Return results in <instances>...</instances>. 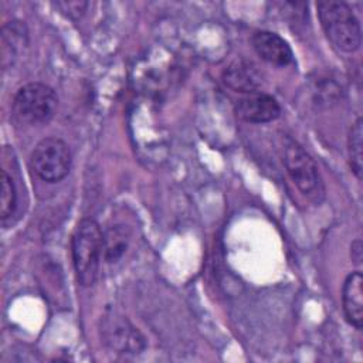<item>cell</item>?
I'll use <instances>...</instances> for the list:
<instances>
[{"mask_svg":"<svg viewBox=\"0 0 363 363\" xmlns=\"http://www.w3.org/2000/svg\"><path fill=\"white\" fill-rule=\"evenodd\" d=\"M28 44V31L23 21L13 20L3 26L1 31V57L3 65L13 64V61L18 57V54Z\"/></svg>","mask_w":363,"mask_h":363,"instance_id":"10","label":"cell"},{"mask_svg":"<svg viewBox=\"0 0 363 363\" xmlns=\"http://www.w3.org/2000/svg\"><path fill=\"white\" fill-rule=\"evenodd\" d=\"M102 241L104 233L92 218H82L72 233V264L77 279L82 286H91L96 281L102 258Z\"/></svg>","mask_w":363,"mask_h":363,"instance_id":"2","label":"cell"},{"mask_svg":"<svg viewBox=\"0 0 363 363\" xmlns=\"http://www.w3.org/2000/svg\"><path fill=\"white\" fill-rule=\"evenodd\" d=\"M251 44L257 55L272 65L285 67L294 61L289 44L277 33L267 30L255 31L251 37Z\"/></svg>","mask_w":363,"mask_h":363,"instance_id":"8","label":"cell"},{"mask_svg":"<svg viewBox=\"0 0 363 363\" xmlns=\"http://www.w3.org/2000/svg\"><path fill=\"white\" fill-rule=\"evenodd\" d=\"M58 108L55 91L43 82H28L20 86L13 99V115L24 125L50 122Z\"/></svg>","mask_w":363,"mask_h":363,"instance_id":"3","label":"cell"},{"mask_svg":"<svg viewBox=\"0 0 363 363\" xmlns=\"http://www.w3.org/2000/svg\"><path fill=\"white\" fill-rule=\"evenodd\" d=\"M342 305L346 320L360 330L363 328V277L360 271L346 277L342 288Z\"/></svg>","mask_w":363,"mask_h":363,"instance_id":"9","label":"cell"},{"mask_svg":"<svg viewBox=\"0 0 363 363\" xmlns=\"http://www.w3.org/2000/svg\"><path fill=\"white\" fill-rule=\"evenodd\" d=\"M71 152L60 138H44L33 149L30 164L34 173L47 183L61 182L71 170Z\"/></svg>","mask_w":363,"mask_h":363,"instance_id":"5","label":"cell"},{"mask_svg":"<svg viewBox=\"0 0 363 363\" xmlns=\"http://www.w3.org/2000/svg\"><path fill=\"white\" fill-rule=\"evenodd\" d=\"M1 194H0V216L1 220L6 221L16 210L17 204V190L14 186V182L11 176L6 172V169L1 170Z\"/></svg>","mask_w":363,"mask_h":363,"instance_id":"14","label":"cell"},{"mask_svg":"<svg viewBox=\"0 0 363 363\" xmlns=\"http://www.w3.org/2000/svg\"><path fill=\"white\" fill-rule=\"evenodd\" d=\"M130 241V233L126 225L115 224L104 233L102 258L108 264L118 262L126 252Z\"/></svg>","mask_w":363,"mask_h":363,"instance_id":"12","label":"cell"},{"mask_svg":"<svg viewBox=\"0 0 363 363\" xmlns=\"http://www.w3.org/2000/svg\"><path fill=\"white\" fill-rule=\"evenodd\" d=\"M284 164L288 176L298 190L312 200L320 203L325 197V184L313 157L296 142H289L284 150Z\"/></svg>","mask_w":363,"mask_h":363,"instance_id":"4","label":"cell"},{"mask_svg":"<svg viewBox=\"0 0 363 363\" xmlns=\"http://www.w3.org/2000/svg\"><path fill=\"white\" fill-rule=\"evenodd\" d=\"M223 82L237 92L251 94L259 88L261 77L251 65L237 61L224 71Z\"/></svg>","mask_w":363,"mask_h":363,"instance_id":"11","label":"cell"},{"mask_svg":"<svg viewBox=\"0 0 363 363\" xmlns=\"http://www.w3.org/2000/svg\"><path fill=\"white\" fill-rule=\"evenodd\" d=\"M235 115L248 123H267L281 115L278 101L264 92H251L240 98L234 106Z\"/></svg>","mask_w":363,"mask_h":363,"instance_id":"7","label":"cell"},{"mask_svg":"<svg viewBox=\"0 0 363 363\" xmlns=\"http://www.w3.org/2000/svg\"><path fill=\"white\" fill-rule=\"evenodd\" d=\"M362 139H363V121L357 118L356 122L350 126L347 135V155H349V164L353 174L362 180L363 172V159H362Z\"/></svg>","mask_w":363,"mask_h":363,"instance_id":"13","label":"cell"},{"mask_svg":"<svg viewBox=\"0 0 363 363\" xmlns=\"http://www.w3.org/2000/svg\"><path fill=\"white\" fill-rule=\"evenodd\" d=\"M318 17L328 40L343 52H354L362 45V28L352 7L345 1L316 3Z\"/></svg>","mask_w":363,"mask_h":363,"instance_id":"1","label":"cell"},{"mask_svg":"<svg viewBox=\"0 0 363 363\" xmlns=\"http://www.w3.org/2000/svg\"><path fill=\"white\" fill-rule=\"evenodd\" d=\"M363 245H362V241L360 238H356L352 245H350V257H352V261L354 264H360L362 262V257H363Z\"/></svg>","mask_w":363,"mask_h":363,"instance_id":"16","label":"cell"},{"mask_svg":"<svg viewBox=\"0 0 363 363\" xmlns=\"http://www.w3.org/2000/svg\"><path fill=\"white\" fill-rule=\"evenodd\" d=\"M54 6L62 13L65 14L67 17L69 18H78L81 17L86 7H88V3L86 1H57L54 3Z\"/></svg>","mask_w":363,"mask_h":363,"instance_id":"15","label":"cell"},{"mask_svg":"<svg viewBox=\"0 0 363 363\" xmlns=\"http://www.w3.org/2000/svg\"><path fill=\"white\" fill-rule=\"evenodd\" d=\"M101 335L104 342L116 353L138 354L146 347L145 336L125 316H105Z\"/></svg>","mask_w":363,"mask_h":363,"instance_id":"6","label":"cell"}]
</instances>
